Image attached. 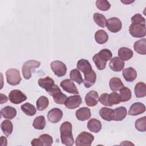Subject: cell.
<instances>
[{
  "instance_id": "obj_9",
  "label": "cell",
  "mask_w": 146,
  "mask_h": 146,
  "mask_svg": "<svg viewBox=\"0 0 146 146\" xmlns=\"http://www.w3.org/2000/svg\"><path fill=\"white\" fill-rule=\"evenodd\" d=\"M106 26L110 32L116 33L121 29L122 23L119 18L116 17H111L107 20Z\"/></svg>"
},
{
  "instance_id": "obj_47",
  "label": "cell",
  "mask_w": 146,
  "mask_h": 146,
  "mask_svg": "<svg viewBox=\"0 0 146 146\" xmlns=\"http://www.w3.org/2000/svg\"><path fill=\"white\" fill-rule=\"evenodd\" d=\"M1 145L2 146H5L7 145V139L3 136L1 137Z\"/></svg>"
},
{
  "instance_id": "obj_5",
  "label": "cell",
  "mask_w": 146,
  "mask_h": 146,
  "mask_svg": "<svg viewBox=\"0 0 146 146\" xmlns=\"http://www.w3.org/2000/svg\"><path fill=\"white\" fill-rule=\"evenodd\" d=\"M94 140V136L91 133L83 131L79 134L75 140L76 146H90Z\"/></svg>"
},
{
  "instance_id": "obj_4",
  "label": "cell",
  "mask_w": 146,
  "mask_h": 146,
  "mask_svg": "<svg viewBox=\"0 0 146 146\" xmlns=\"http://www.w3.org/2000/svg\"><path fill=\"white\" fill-rule=\"evenodd\" d=\"M6 80L9 84L11 86H17L22 80L20 72L15 68H10L6 72Z\"/></svg>"
},
{
  "instance_id": "obj_38",
  "label": "cell",
  "mask_w": 146,
  "mask_h": 146,
  "mask_svg": "<svg viewBox=\"0 0 146 146\" xmlns=\"http://www.w3.org/2000/svg\"><path fill=\"white\" fill-rule=\"evenodd\" d=\"M108 102L110 106L113 104H118L121 102L120 95L118 93L113 91L109 94L108 97Z\"/></svg>"
},
{
  "instance_id": "obj_25",
  "label": "cell",
  "mask_w": 146,
  "mask_h": 146,
  "mask_svg": "<svg viewBox=\"0 0 146 146\" xmlns=\"http://www.w3.org/2000/svg\"><path fill=\"white\" fill-rule=\"evenodd\" d=\"M114 110L113 109L107 108V107H102L99 111V115L101 117L107 121H111L113 120V115Z\"/></svg>"
},
{
  "instance_id": "obj_24",
  "label": "cell",
  "mask_w": 146,
  "mask_h": 146,
  "mask_svg": "<svg viewBox=\"0 0 146 146\" xmlns=\"http://www.w3.org/2000/svg\"><path fill=\"white\" fill-rule=\"evenodd\" d=\"M76 67L78 70L81 71L83 74L90 72L92 70L90 63L88 60L84 59H81L78 61Z\"/></svg>"
},
{
  "instance_id": "obj_48",
  "label": "cell",
  "mask_w": 146,
  "mask_h": 146,
  "mask_svg": "<svg viewBox=\"0 0 146 146\" xmlns=\"http://www.w3.org/2000/svg\"><path fill=\"white\" fill-rule=\"evenodd\" d=\"M120 145H134L133 144H132V143H131L130 141H124L123 142H121L120 143Z\"/></svg>"
},
{
  "instance_id": "obj_23",
  "label": "cell",
  "mask_w": 146,
  "mask_h": 146,
  "mask_svg": "<svg viewBox=\"0 0 146 146\" xmlns=\"http://www.w3.org/2000/svg\"><path fill=\"white\" fill-rule=\"evenodd\" d=\"M117 54L119 58L124 61L129 60L131 58H132L133 55V51L131 49L125 47L120 48L118 50Z\"/></svg>"
},
{
  "instance_id": "obj_8",
  "label": "cell",
  "mask_w": 146,
  "mask_h": 146,
  "mask_svg": "<svg viewBox=\"0 0 146 146\" xmlns=\"http://www.w3.org/2000/svg\"><path fill=\"white\" fill-rule=\"evenodd\" d=\"M9 99L13 104H18L25 101L27 96L19 90H13L9 94Z\"/></svg>"
},
{
  "instance_id": "obj_42",
  "label": "cell",
  "mask_w": 146,
  "mask_h": 146,
  "mask_svg": "<svg viewBox=\"0 0 146 146\" xmlns=\"http://www.w3.org/2000/svg\"><path fill=\"white\" fill-rule=\"evenodd\" d=\"M43 146H51L53 143L52 137L48 134H42L39 136Z\"/></svg>"
},
{
  "instance_id": "obj_14",
  "label": "cell",
  "mask_w": 146,
  "mask_h": 146,
  "mask_svg": "<svg viewBox=\"0 0 146 146\" xmlns=\"http://www.w3.org/2000/svg\"><path fill=\"white\" fill-rule=\"evenodd\" d=\"M124 65V61L117 56H115L112 58L109 63L110 68L115 72L121 71L123 69Z\"/></svg>"
},
{
  "instance_id": "obj_43",
  "label": "cell",
  "mask_w": 146,
  "mask_h": 146,
  "mask_svg": "<svg viewBox=\"0 0 146 146\" xmlns=\"http://www.w3.org/2000/svg\"><path fill=\"white\" fill-rule=\"evenodd\" d=\"M132 23H138L145 25V19L140 14H136L131 17Z\"/></svg>"
},
{
  "instance_id": "obj_15",
  "label": "cell",
  "mask_w": 146,
  "mask_h": 146,
  "mask_svg": "<svg viewBox=\"0 0 146 146\" xmlns=\"http://www.w3.org/2000/svg\"><path fill=\"white\" fill-rule=\"evenodd\" d=\"M145 111V105L140 102H136L131 106L128 111V115L131 116H137L144 113Z\"/></svg>"
},
{
  "instance_id": "obj_18",
  "label": "cell",
  "mask_w": 146,
  "mask_h": 146,
  "mask_svg": "<svg viewBox=\"0 0 146 146\" xmlns=\"http://www.w3.org/2000/svg\"><path fill=\"white\" fill-rule=\"evenodd\" d=\"M122 74L125 80L128 82L134 81L137 77L136 71L131 67L123 69Z\"/></svg>"
},
{
  "instance_id": "obj_17",
  "label": "cell",
  "mask_w": 146,
  "mask_h": 146,
  "mask_svg": "<svg viewBox=\"0 0 146 146\" xmlns=\"http://www.w3.org/2000/svg\"><path fill=\"white\" fill-rule=\"evenodd\" d=\"M90 109L87 107H82L76 111L75 116L78 120L80 121H85L89 119L91 117Z\"/></svg>"
},
{
  "instance_id": "obj_40",
  "label": "cell",
  "mask_w": 146,
  "mask_h": 146,
  "mask_svg": "<svg viewBox=\"0 0 146 146\" xmlns=\"http://www.w3.org/2000/svg\"><path fill=\"white\" fill-rule=\"evenodd\" d=\"M52 98L54 102L58 104H64L67 99V96L62 93L61 91L53 95Z\"/></svg>"
},
{
  "instance_id": "obj_34",
  "label": "cell",
  "mask_w": 146,
  "mask_h": 146,
  "mask_svg": "<svg viewBox=\"0 0 146 146\" xmlns=\"http://www.w3.org/2000/svg\"><path fill=\"white\" fill-rule=\"evenodd\" d=\"M49 104V101L47 97L41 96L39 97L36 102V108L38 111H43L47 108Z\"/></svg>"
},
{
  "instance_id": "obj_49",
  "label": "cell",
  "mask_w": 146,
  "mask_h": 146,
  "mask_svg": "<svg viewBox=\"0 0 146 146\" xmlns=\"http://www.w3.org/2000/svg\"><path fill=\"white\" fill-rule=\"evenodd\" d=\"M134 1H121V2H122L123 3H124V4H125V5H129V4H131V3H133Z\"/></svg>"
},
{
  "instance_id": "obj_41",
  "label": "cell",
  "mask_w": 146,
  "mask_h": 146,
  "mask_svg": "<svg viewBox=\"0 0 146 146\" xmlns=\"http://www.w3.org/2000/svg\"><path fill=\"white\" fill-rule=\"evenodd\" d=\"M96 6L100 10L106 11L108 10L111 7V5L107 0H98L95 2Z\"/></svg>"
},
{
  "instance_id": "obj_22",
  "label": "cell",
  "mask_w": 146,
  "mask_h": 146,
  "mask_svg": "<svg viewBox=\"0 0 146 146\" xmlns=\"http://www.w3.org/2000/svg\"><path fill=\"white\" fill-rule=\"evenodd\" d=\"M134 50L141 55L146 54V39L143 38L136 41L133 45Z\"/></svg>"
},
{
  "instance_id": "obj_28",
  "label": "cell",
  "mask_w": 146,
  "mask_h": 146,
  "mask_svg": "<svg viewBox=\"0 0 146 146\" xmlns=\"http://www.w3.org/2000/svg\"><path fill=\"white\" fill-rule=\"evenodd\" d=\"M109 86L112 91H117L124 87V84L120 78L113 77L110 80Z\"/></svg>"
},
{
  "instance_id": "obj_1",
  "label": "cell",
  "mask_w": 146,
  "mask_h": 146,
  "mask_svg": "<svg viewBox=\"0 0 146 146\" xmlns=\"http://www.w3.org/2000/svg\"><path fill=\"white\" fill-rule=\"evenodd\" d=\"M72 129V124L69 121H64L61 124L60 127V140L63 144L71 146L74 144Z\"/></svg>"
},
{
  "instance_id": "obj_11",
  "label": "cell",
  "mask_w": 146,
  "mask_h": 146,
  "mask_svg": "<svg viewBox=\"0 0 146 146\" xmlns=\"http://www.w3.org/2000/svg\"><path fill=\"white\" fill-rule=\"evenodd\" d=\"M62 111L58 108H54L50 110L47 113V118L50 122L56 123L60 121L63 117Z\"/></svg>"
},
{
  "instance_id": "obj_3",
  "label": "cell",
  "mask_w": 146,
  "mask_h": 146,
  "mask_svg": "<svg viewBox=\"0 0 146 146\" xmlns=\"http://www.w3.org/2000/svg\"><path fill=\"white\" fill-rule=\"evenodd\" d=\"M40 62L35 60H29L26 61L22 66V72L23 78L29 80L31 78V70L39 67Z\"/></svg>"
},
{
  "instance_id": "obj_6",
  "label": "cell",
  "mask_w": 146,
  "mask_h": 146,
  "mask_svg": "<svg viewBox=\"0 0 146 146\" xmlns=\"http://www.w3.org/2000/svg\"><path fill=\"white\" fill-rule=\"evenodd\" d=\"M129 34L134 38H143L146 35L145 25L132 23L129 27Z\"/></svg>"
},
{
  "instance_id": "obj_2",
  "label": "cell",
  "mask_w": 146,
  "mask_h": 146,
  "mask_svg": "<svg viewBox=\"0 0 146 146\" xmlns=\"http://www.w3.org/2000/svg\"><path fill=\"white\" fill-rule=\"evenodd\" d=\"M38 83V85L41 88L44 89L50 96H52L55 94L61 91L59 86L55 84L54 80L49 76L39 79Z\"/></svg>"
},
{
  "instance_id": "obj_12",
  "label": "cell",
  "mask_w": 146,
  "mask_h": 146,
  "mask_svg": "<svg viewBox=\"0 0 146 146\" xmlns=\"http://www.w3.org/2000/svg\"><path fill=\"white\" fill-rule=\"evenodd\" d=\"M82 101V98L79 95L70 96L67 98L64 105L68 109H75L80 106Z\"/></svg>"
},
{
  "instance_id": "obj_30",
  "label": "cell",
  "mask_w": 146,
  "mask_h": 146,
  "mask_svg": "<svg viewBox=\"0 0 146 146\" xmlns=\"http://www.w3.org/2000/svg\"><path fill=\"white\" fill-rule=\"evenodd\" d=\"M46 124V121L44 116L43 115H40L35 118L33 121V126L36 129L42 130L44 128Z\"/></svg>"
},
{
  "instance_id": "obj_44",
  "label": "cell",
  "mask_w": 146,
  "mask_h": 146,
  "mask_svg": "<svg viewBox=\"0 0 146 146\" xmlns=\"http://www.w3.org/2000/svg\"><path fill=\"white\" fill-rule=\"evenodd\" d=\"M108 95L109 94L107 93H103L99 98V101L100 103L105 106H110L108 102Z\"/></svg>"
},
{
  "instance_id": "obj_7",
  "label": "cell",
  "mask_w": 146,
  "mask_h": 146,
  "mask_svg": "<svg viewBox=\"0 0 146 146\" xmlns=\"http://www.w3.org/2000/svg\"><path fill=\"white\" fill-rule=\"evenodd\" d=\"M51 68L54 74L58 77L64 76L67 72L66 64L60 60H55L51 63Z\"/></svg>"
},
{
  "instance_id": "obj_37",
  "label": "cell",
  "mask_w": 146,
  "mask_h": 146,
  "mask_svg": "<svg viewBox=\"0 0 146 146\" xmlns=\"http://www.w3.org/2000/svg\"><path fill=\"white\" fill-rule=\"evenodd\" d=\"M98 54L99 57L102 60H103L106 62H107V61L111 59L112 56V52L107 48H103V49L101 50L98 53Z\"/></svg>"
},
{
  "instance_id": "obj_33",
  "label": "cell",
  "mask_w": 146,
  "mask_h": 146,
  "mask_svg": "<svg viewBox=\"0 0 146 146\" xmlns=\"http://www.w3.org/2000/svg\"><path fill=\"white\" fill-rule=\"evenodd\" d=\"M120 98L121 102H125L130 100L132 96L131 90L126 87H123L120 90Z\"/></svg>"
},
{
  "instance_id": "obj_13",
  "label": "cell",
  "mask_w": 146,
  "mask_h": 146,
  "mask_svg": "<svg viewBox=\"0 0 146 146\" xmlns=\"http://www.w3.org/2000/svg\"><path fill=\"white\" fill-rule=\"evenodd\" d=\"M99 101V95L96 91H89L85 96V102L87 106L94 107L97 105Z\"/></svg>"
},
{
  "instance_id": "obj_27",
  "label": "cell",
  "mask_w": 146,
  "mask_h": 146,
  "mask_svg": "<svg viewBox=\"0 0 146 146\" xmlns=\"http://www.w3.org/2000/svg\"><path fill=\"white\" fill-rule=\"evenodd\" d=\"M95 39L98 44H104L108 41V35L104 30H99L95 33Z\"/></svg>"
},
{
  "instance_id": "obj_39",
  "label": "cell",
  "mask_w": 146,
  "mask_h": 146,
  "mask_svg": "<svg viewBox=\"0 0 146 146\" xmlns=\"http://www.w3.org/2000/svg\"><path fill=\"white\" fill-rule=\"evenodd\" d=\"M92 60L95 63L96 68L99 70H103L106 67L107 62L102 60L98 56V53L95 54L92 57Z\"/></svg>"
},
{
  "instance_id": "obj_46",
  "label": "cell",
  "mask_w": 146,
  "mask_h": 146,
  "mask_svg": "<svg viewBox=\"0 0 146 146\" xmlns=\"http://www.w3.org/2000/svg\"><path fill=\"white\" fill-rule=\"evenodd\" d=\"M0 95H1V104L6 103L8 100V99H7V96L5 95H4L2 93L0 94Z\"/></svg>"
},
{
  "instance_id": "obj_26",
  "label": "cell",
  "mask_w": 146,
  "mask_h": 146,
  "mask_svg": "<svg viewBox=\"0 0 146 146\" xmlns=\"http://www.w3.org/2000/svg\"><path fill=\"white\" fill-rule=\"evenodd\" d=\"M134 91L136 98H141L145 97L146 95V84L144 82H138L135 86Z\"/></svg>"
},
{
  "instance_id": "obj_21",
  "label": "cell",
  "mask_w": 146,
  "mask_h": 146,
  "mask_svg": "<svg viewBox=\"0 0 146 146\" xmlns=\"http://www.w3.org/2000/svg\"><path fill=\"white\" fill-rule=\"evenodd\" d=\"M101 122L95 118L91 119L87 123V128L90 131L94 133H98L102 129Z\"/></svg>"
},
{
  "instance_id": "obj_36",
  "label": "cell",
  "mask_w": 146,
  "mask_h": 146,
  "mask_svg": "<svg viewBox=\"0 0 146 146\" xmlns=\"http://www.w3.org/2000/svg\"><path fill=\"white\" fill-rule=\"evenodd\" d=\"M136 129L140 132L146 131V117L143 116L137 119L135 123Z\"/></svg>"
},
{
  "instance_id": "obj_32",
  "label": "cell",
  "mask_w": 146,
  "mask_h": 146,
  "mask_svg": "<svg viewBox=\"0 0 146 146\" xmlns=\"http://www.w3.org/2000/svg\"><path fill=\"white\" fill-rule=\"evenodd\" d=\"M93 19L98 26L103 28L106 26L107 19L104 15L99 13H95L94 14Z\"/></svg>"
},
{
  "instance_id": "obj_29",
  "label": "cell",
  "mask_w": 146,
  "mask_h": 146,
  "mask_svg": "<svg viewBox=\"0 0 146 146\" xmlns=\"http://www.w3.org/2000/svg\"><path fill=\"white\" fill-rule=\"evenodd\" d=\"M1 128L6 136H9L13 131V123L9 120H5L1 124Z\"/></svg>"
},
{
  "instance_id": "obj_16",
  "label": "cell",
  "mask_w": 146,
  "mask_h": 146,
  "mask_svg": "<svg viewBox=\"0 0 146 146\" xmlns=\"http://www.w3.org/2000/svg\"><path fill=\"white\" fill-rule=\"evenodd\" d=\"M84 79L83 83L86 88H89L95 83L96 80V75L93 70L90 72L84 74Z\"/></svg>"
},
{
  "instance_id": "obj_45",
  "label": "cell",
  "mask_w": 146,
  "mask_h": 146,
  "mask_svg": "<svg viewBox=\"0 0 146 146\" xmlns=\"http://www.w3.org/2000/svg\"><path fill=\"white\" fill-rule=\"evenodd\" d=\"M31 144L32 145H34V146H37V145L43 146V144H42L41 141L39 140V138L33 139V140L31 141Z\"/></svg>"
},
{
  "instance_id": "obj_35",
  "label": "cell",
  "mask_w": 146,
  "mask_h": 146,
  "mask_svg": "<svg viewBox=\"0 0 146 146\" xmlns=\"http://www.w3.org/2000/svg\"><path fill=\"white\" fill-rule=\"evenodd\" d=\"M70 79L76 82L78 84H80L83 82L82 75L78 69H73L70 72Z\"/></svg>"
},
{
  "instance_id": "obj_19",
  "label": "cell",
  "mask_w": 146,
  "mask_h": 146,
  "mask_svg": "<svg viewBox=\"0 0 146 146\" xmlns=\"http://www.w3.org/2000/svg\"><path fill=\"white\" fill-rule=\"evenodd\" d=\"M1 116L5 119H13L17 115V110L11 106H6L1 110Z\"/></svg>"
},
{
  "instance_id": "obj_10",
  "label": "cell",
  "mask_w": 146,
  "mask_h": 146,
  "mask_svg": "<svg viewBox=\"0 0 146 146\" xmlns=\"http://www.w3.org/2000/svg\"><path fill=\"white\" fill-rule=\"evenodd\" d=\"M60 86L64 91L68 93L71 94H79L78 88H76V86L71 79H66L62 80L60 84Z\"/></svg>"
},
{
  "instance_id": "obj_20",
  "label": "cell",
  "mask_w": 146,
  "mask_h": 146,
  "mask_svg": "<svg viewBox=\"0 0 146 146\" xmlns=\"http://www.w3.org/2000/svg\"><path fill=\"white\" fill-rule=\"evenodd\" d=\"M113 120L115 121H121L125 118L127 115V111L124 107H119L113 110Z\"/></svg>"
},
{
  "instance_id": "obj_31",
  "label": "cell",
  "mask_w": 146,
  "mask_h": 146,
  "mask_svg": "<svg viewBox=\"0 0 146 146\" xmlns=\"http://www.w3.org/2000/svg\"><path fill=\"white\" fill-rule=\"evenodd\" d=\"M22 111L27 116H34L36 112L35 107L30 103H26L21 106Z\"/></svg>"
}]
</instances>
